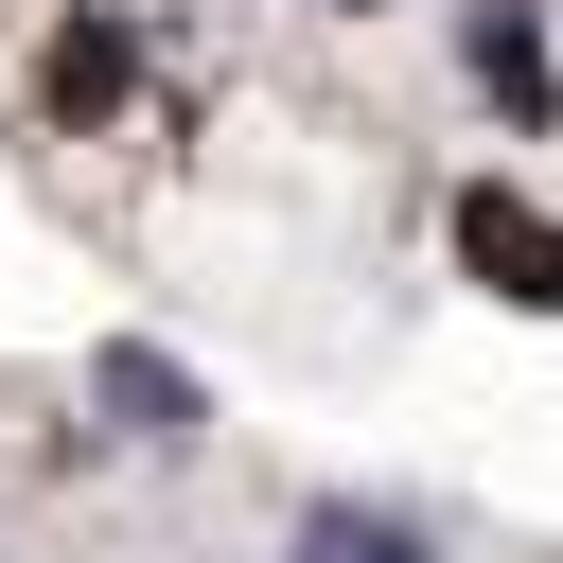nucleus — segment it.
<instances>
[{
  "label": "nucleus",
  "mask_w": 563,
  "mask_h": 563,
  "mask_svg": "<svg viewBox=\"0 0 563 563\" xmlns=\"http://www.w3.org/2000/svg\"><path fill=\"white\" fill-rule=\"evenodd\" d=\"M457 246L493 264V299H528V317H563V229H545L528 194H493V176H475V194H457Z\"/></svg>",
  "instance_id": "nucleus-1"
},
{
  "label": "nucleus",
  "mask_w": 563,
  "mask_h": 563,
  "mask_svg": "<svg viewBox=\"0 0 563 563\" xmlns=\"http://www.w3.org/2000/svg\"><path fill=\"white\" fill-rule=\"evenodd\" d=\"M282 563H440V545H422L405 510H352V493H317V510L282 528Z\"/></svg>",
  "instance_id": "nucleus-2"
},
{
  "label": "nucleus",
  "mask_w": 563,
  "mask_h": 563,
  "mask_svg": "<svg viewBox=\"0 0 563 563\" xmlns=\"http://www.w3.org/2000/svg\"><path fill=\"white\" fill-rule=\"evenodd\" d=\"M88 387L123 405V440H194V369H176V352H141V334H123V352H106Z\"/></svg>",
  "instance_id": "nucleus-3"
},
{
  "label": "nucleus",
  "mask_w": 563,
  "mask_h": 563,
  "mask_svg": "<svg viewBox=\"0 0 563 563\" xmlns=\"http://www.w3.org/2000/svg\"><path fill=\"white\" fill-rule=\"evenodd\" d=\"M53 106H123V35H106V18H88L70 53H53Z\"/></svg>",
  "instance_id": "nucleus-4"
}]
</instances>
